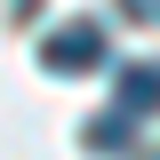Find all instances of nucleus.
<instances>
[{
  "mask_svg": "<svg viewBox=\"0 0 160 160\" xmlns=\"http://www.w3.org/2000/svg\"><path fill=\"white\" fill-rule=\"evenodd\" d=\"M112 56V32H104L96 16H72V24H56V32L40 40V64L56 80H80V72H96V64Z\"/></svg>",
  "mask_w": 160,
  "mask_h": 160,
  "instance_id": "nucleus-1",
  "label": "nucleus"
},
{
  "mask_svg": "<svg viewBox=\"0 0 160 160\" xmlns=\"http://www.w3.org/2000/svg\"><path fill=\"white\" fill-rule=\"evenodd\" d=\"M80 144H88V152H104V160H120L128 144H136V120H128V112H104V120H88V128H80Z\"/></svg>",
  "mask_w": 160,
  "mask_h": 160,
  "instance_id": "nucleus-3",
  "label": "nucleus"
},
{
  "mask_svg": "<svg viewBox=\"0 0 160 160\" xmlns=\"http://www.w3.org/2000/svg\"><path fill=\"white\" fill-rule=\"evenodd\" d=\"M112 112H128V120H136V112H160V64L152 56L120 64V104H112Z\"/></svg>",
  "mask_w": 160,
  "mask_h": 160,
  "instance_id": "nucleus-2",
  "label": "nucleus"
},
{
  "mask_svg": "<svg viewBox=\"0 0 160 160\" xmlns=\"http://www.w3.org/2000/svg\"><path fill=\"white\" fill-rule=\"evenodd\" d=\"M120 8H128L136 24H160V0H120Z\"/></svg>",
  "mask_w": 160,
  "mask_h": 160,
  "instance_id": "nucleus-4",
  "label": "nucleus"
},
{
  "mask_svg": "<svg viewBox=\"0 0 160 160\" xmlns=\"http://www.w3.org/2000/svg\"><path fill=\"white\" fill-rule=\"evenodd\" d=\"M152 160H160V152H152Z\"/></svg>",
  "mask_w": 160,
  "mask_h": 160,
  "instance_id": "nucleus-5",
  "label": "nucleus"
}]
</instances>
